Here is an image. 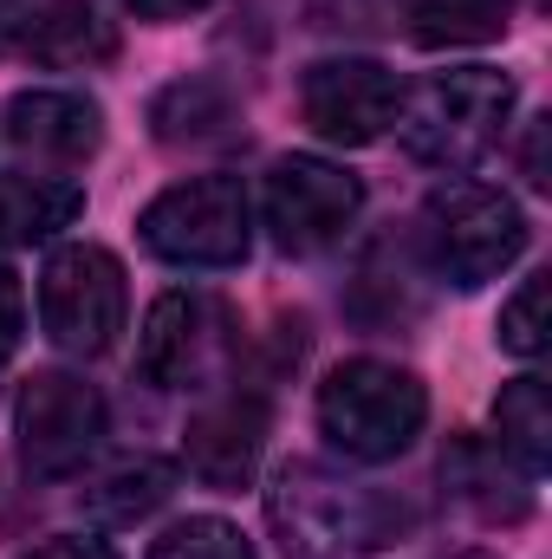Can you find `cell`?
Returning <instances> with one entry per match:
<instances>
[{
    "mask_svg": "<svg viewBox=\"0 0 552 559\" xmlns=\"http://www.w3.org/2000/svg\"><path fill=\"white\" fill-rule=\"evenodd\" d=\"M7 143L20 156H33V163L79 169L105 143V111L85 92H20L7 105Z\"/></svg>",
    "mask_w": 552,
    "mask_h": 559,
    "instance_id": "8fae6325",
    "label": "cell"
},
{
    "mask_svg": "<svg viewBox=\"0 0 552 559\" xmlns=\"http://www.w3.org/2000/svg\"><path fill=\"white\" fill-rule=\"evenodd\" d=\"M149 559H254L248 547V534L235 527V521H221V514H189V521H176Z\"/></svg>",
    "mask_w": 552,
    "mask_h": 559,
    "instance_id": "ffe728a7",
    "label": "cell"
},
{
    "mask_svg": "<svg viewBox=\"0 0 552 559\" xmlns=\"http://www.w3.org/2000/svg\"><path fill=\"white\" fill-rule=\"evenodd\" d=\"M20 559H118L105 540H85V534H59V540H39V547H26Z\"/></svg>",
    "mask_w": 552,
    "mask_h": 559,
    "instance_id": "603a6c76",
    "label": "cell"
},
{
    "mask_svg": "<svg viewBox=\"0 0 552 559\" xmlns=\"http://www.w3.org/2000/svg\"><path fill=\"white\" fill-rule=\"evenodd\" d=\"M20 52H26L33 66H46V72L111 66V59H118V26H111L92 0H46L39 13H26Z\"/></svg>",
    "mask_w": 552,
    "mask_h": 559,
    "instance_id": "4fadbf2b",
    "label": "cell"
},
{
    "mask_svg": "<svg viewBox=\"0 0 552 559\" xmlns=\"http://www.w3.org/2000/svg\"><path fill=\"white\" fill-rule=\"evenodd\" d=\"M404 85L384 59H319L299 79V118L312 124V138L338 143V150H364L397 124Z\"/></svg>",
    "mask_w": 552,
    "mask_h": 559,
    "instance_id": "30bf717a",
    "label": "cell"
},
{
    "mask_svg": "<svg viewBox=\"0 0 552 559\" xmlns=\"http://www.w3.org/2000/svg\"><path fill=\"white\" fill-rule=\"evenodd\" d=\"M169 495H176V468L156 462V455H131V462L105 468V475L85 488V508H92L105 527H137V521H149Z\"/></svg>",
    "mask_w": 552,
    "mask_h": 559,
    "instance_id": "2e32d148",
    "label": "cell"
},
{
    "mask_svg": "<svg viewBox=\"0 0 552 559\" xmlns=\"http://www.w3.org/2000/svg\"><path fill=\"white\" fill-rule=\"evenodd\" d=\"M364 209V182L332 156H279L261 189V215L279 254H325L351 235Z\"/></svg>",
    "mask_w": 552,
    "mask_h": 559,
    "instance_id": "ba28073f",
    "label": "cell"
},
{
    "mask_svg": "<svg viewBox=\"0 0 552 559\" xmlns=\"http://www.w3.org/2000/svg\"><path fill=\"white\" fill-rule=\"evenodd\" d=\"M547 274H527L520 280V293L501 306V352H514V358H540L547 352Z\"/></svg>",
    "mask_w": 552,
    "mask_h": 559,
    "instance_id": "44dd1931",
    "label": "cell"
},
{
    "mask_svg": "<svg viewBox=\"0 0 552 559\" xmlns=\"http://www.w3.org/2000/svg\"><path fill=\"white\" fill-rule=\"evenodd\" d=\"M105 397L98 384L72 378V371H33L13 397V436H20V462L46 481L79 475L92 462V449L105 442Z\"/></svg>",
    "mask_w": 552,
    "mask_h": 559,
    "instance_id": "9c48e42d",
    "label": "cell"
},
{
    "mask_svg": "<svg viewBox=\"0 0 552 559\" xmlns=\"http://www.w3.org/2000/svg\"><path fill=\"white\" fill-rule=\"evenodd\" d=\"M124 13H137L149 26H169V20H189V13H202L208 0H118Z\"/></svg>",
    "mask_w": 552,
    "mask_h": 559,
    "instance_id": "cb8c5ba5",
    "label": "cell"
},
{
    "mask_svg": "<svg viewBox=\"0 0 552 559\" xmlns=\"http://www.w3.org/2000/svg\"><path fill=\"white\" fill-rule=\"evenodd\" d=\"M261 449H267V404L261 397H221L189 423L182 462L208 488H241L261 468Z\"/></svg>",
    "mask_w": 552,
    "mask_h": 559,
    "instance_id": "7c38bea8",
    "label": "cell"
},
{
    "mask_svg": "<svg viewBox=\"0 0 552 559\" xmlns=\"http://www.w3.org/2000/svg\"><path fill=\"white\" fill-rule=\"evenodd\" d=\"M429 423L422 378L391 358H345L319 384V429L345 462H397Z\"/></svg>",
    "mask_w": 552,
    "mask_h": 559,
    "instance_id": "3957f363",
    "label": "cell"
},
{
    "mask_svg": "<svg viewBox=\"0 0 552 559\" xmlns=\"http://www.w3.org/2000/svg\"><path fill=\"white\" fill-rule=\"evenodd\" d=\"M143 248L169 267H241L248 248H254V202H248V182L215 169V176H189L176 189H163L149 209L137 215Z\"/></svg>",
    "mask_w": 552,
    "mask_h": 559,
    "instance_id": "277c9868",
    "label": "cell"
},
{
    "mask_svg": "<svg viewBox=\"0 0 552 559\" xmlns=\"http://www.w3.org/2000/svg\"><path fill=\"white\" fill-rule=\"evenodd\" d=\"M442 475H448V488H455L481 521H520V514L533 508L527 468H520L514 455H501V442H494V449H488V442H455V449L442 455Z\"/></svg>",
    "mask_w": 552,
    "mask_h": 559,
    "instance_id": "5bb4252c",
    "label": "cell"
},
{
    "mask_svg": "<svg viewBox=\"0 0 552 559\" xmlns=\"http://www.w3.org/2000/svg\"><path fill=\"white\" fill-rule=\"evenodd\" d=\"M494 436H501V455H514L527 475H540L552 462V391L547 378H514L501 397H494Z\"/></svg>",
    "mask_w": 552,
    "mask_h": 559,
    "instance_id": "e0dca14e",
    "label": "cell"
},
{
    "mask_svg": "<svg viewBox=\"0 0 552 559\" xmlns=\"http://www.w3.org/2000/svg\"><path fill=\"white\" fill-rule=\"evenodd\" d=\"M149 124H156L163 143H208L235 124V98L208 79H182L149 105Z\"/></svg>",
    "mask_w": 552,
    "mask_h": 559,
    "instance_id": "d6986e66",
    "label": "cell"
},
{
    "mask_svg": "<svg viewBox=\"0 0 552 559\" xmlns=\"http://www.w3.org/2000/svg\"><path fill=\"white\" fill-rule=\"evenodd\" d=\"M514 20V0H410V39L429 52L448 46H488Z\"/></svg>",
    "mask_w": 552,
    "mask_h": 559,
    "instance_id": "ac0fdd59",
    "label": "cell"
},
{
    "mask_svg": "<svg viewBox=\"0 0 552 559\" xmlns=\"http://www.w3.org/2000/svg\"><path fill=\"white\" fill-rule=\"evenodd\" d=\"M0 7H7V0H0Z\"/></svg>",
    "mask_w": 552,
    "mask_h": 559,
    "instance_id": "d4e9b609",
    "label": "cell"
},
{
    "mask_svg": "<svg viewBox=\"0 0 552 559\" xmlns=\"http://www.w3.org/2000/svg\"><path fill=\"white\" fill-rule=\"evenodd\" d=\"M514 105H520V85L507 72L455 66V72H435L416 92H404L391 131H397V143L410 150L416 163H429L442 176H461V169H475L494 143L507 138Z\"/></svg>",
    "mask_w": 552,
    "mask_h": 559,
    "instance_id": "7a4b0ae2",
    "label": "cell"
},
{
    "mask_svg": "<svg viewBox=\"0 0 552 559\" xmlns=\"http://www.w3.org/2000/svg\"><path fill=\"white\" fill-rule=\"evenodd\" d=\"M20 332H26V293L13 267H0V365L20 352Z\"/></svg>",
    "mask_w": 552,
    "mask_h": 559,
    "instance_id": "7402d4cb",
    "label": "cell"
},
{
    "mask_svg": "<svg viewBox=\"0 0 552 559\" xmlns=\"http://www.w3.org/2000/svg\"><path fill=\"white\" fill-rule=\"evenodd\" d=\"M241 358V319L215 293H163L143 319L137 365L156 391H215Z\"/></svg>",
    "mask_w": 552,
    "mask_h": 559,
    "instance_id": "8992f818",
    "label": "cell"
},
{
    "mask_svg": "<svg viewBox=\"0 0 552 559\" xmlns=\"http://www.w3.org/2000/svg\"><path fill=\"white\" fill-rule=\"evenodd\" d=\"M131 319V293H124V261L98 241L59 248L39 274V325L59 352L72 358H105L118 345Z\"/></svg>",
    "mask_w": 552,
    "mask_h": 559,
    "instance_id": "52a82bcc",
    "label": "cell"
},
{
    "mask_svg": "<svg viewBox=\"0 0 552 559\" xmlns=\"http://www.w3.org/2000/svg\"><path fill=\"white\" fill-rule=\"evenodd\" d=\"M85 215V189L65 176H0V248H39Z\"/></svg>",
    "mask_w": 552,
    "mask_h": 559,
    "instance_id": "9a60e30c",
    "label": "cell"
},
{
    "mask_svg": "<svg viewBox=\"0 0 552 559\" xmlns=\"http://www.w3.org/2000/svg\"><path fill=\"white\" fill-rule=\"evenodd\" d=\"M422 248H429V267L475 293L488 280H501L520 254H527V215L507 189H488V182H442L429 202H422Z\"/></svg>",
    "mask_w": 552,
    "mask_h": 559,
    "instance_id": "5b68a950",
    "label": "cell"
},
{
    "mask_svg": "<svg viewBox=\"0 0 552 559\" xmlns=\"http://www.w3.org/2000/svg\"><path fill=\"white\" fill-rule=\"evenodd\" d=\"M267 521L286 559H371L404 534V508L325 462H286L267 488Z\"/></svg>",
    "mask_w": 552,
    "mask_h": 559,
    "instance_id": "6da1fadb",
    "label": "cell"
}]
</instances>
